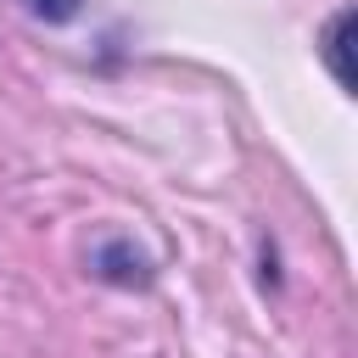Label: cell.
Returning a JSON list of instances; mask_svg holds the SVG:
<instances>
[{
    "label": "cell",
    "mask_w": 358,
    "mask_h": 358,
    "mask_svg": "<svg viewBox=\"0 0 358 358\" xmlns=\"http://www.w3.org/2000/svg\"><path fill=\"white\" fill-rule=\"evenodd\" d=\"M28 6H34L45 22H67V17L78 11V0H28Z\"/></svg>",
    "instance_id": "cell-2"
},
{
    "label": "cell",
    "mask_w": 358,
    "mask_h": 358,
    "mask_svg": "<svg viewBox=\"0 0 358 358\" xmlns=\"http://www.w3.org/2000/svg\"><path fill=\"white\" fill-rule=\"evenodd\" d=\"M347 28H352V11H336L330 34H324V50H330V67H336V78H341V84H347V62H341V39H347Z\"/></svg>",
    "instance_id": "cell-1"
}]
</instances>
